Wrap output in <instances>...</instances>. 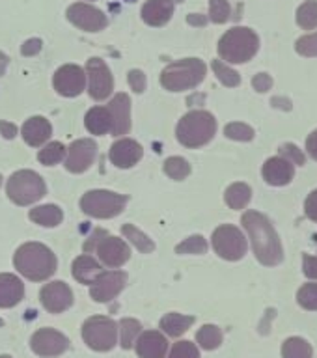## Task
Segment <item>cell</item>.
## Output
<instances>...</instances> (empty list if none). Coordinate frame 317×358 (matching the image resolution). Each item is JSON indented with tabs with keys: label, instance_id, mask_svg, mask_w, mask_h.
Segmentation results:
<instances>
[{
	"label": "cell",
	"instance_id": "cell-1",
	"mask_svg": "<svg viewBox=\"0 0 317 358\" xmlns=\"http://www.w3.org/2000/svg\"><path fill=\"white\" fill-rule=\"evenodd\" d=\"M241 224L251 237L258 262L267 267H274L284 259V250H282L279 234L274 231L273 224L269 222L265 215L258 211H246L241 218Z\"/></svg>",
	"mask_w": 317,
	"mask_h": 358
},
{
	"label": "cell",
	"instance_id": "cell-2",
	"mask_svg": "<svg viewBox=\"0 0 317 358\" xmlns=\"http://www.w3.org/2000/svg\"><path fill=\"white\" fill-rule=\"evenodd\" d=\"M13 265L24 278L43 282L56 273V256L41 243H24L17 248Z\"/></svg>",
	"mask_w": 317,
	"mask_h": 358
},
{
	"label": "cell",
	"instance_id": "cell-3",
	"mask_svg": "<svg viewBox=\"0 0 317 358\" xmlns=\"http://www.w3.org/2000/svg\"><path fill=\"white\" fill-rule=\"evenodd\" d=\"M217 133V120L206 110H192L179 120L176 127L178 142L185 148H202Z\"/></svg>",
	"mask_w": 317,
	"mask_h": 358
},
{
	"label": "cell",
	"instance_id": "cell-4",
	"mask_svg": "<svg viewBox=\"0 0 317 358\" xmlns=\"http://www.w3.org/2000/svg\"><path fill=\"white\" fill-rule=\"evenodd\" d=\"M258 49H260V38L254 30L246 27L232 28L218 41V55L230 64H245L252 60Z\"/></svg>",
	"mask_w": 317,
	"mask_h": 358
},
{
	"label": "cell",
	"instance_id": "cell-5",
	"mask_svg": "<svg viewBox=\"0 0 317 358\" xmlns=\"http://www.w3.org/2000/svg\"><path fill=\"white\" fill-rule=\"evenodd\" d=\"M207 67L200 58H185L168 64L161 73L162 88L168 92H185L196 88L206 78Z\"/></svg>",
	"mask_w": 317,
	"mask_h": 358
},
{
	"label": "cell",
	"instance_id": "cell-6",
	"mask_svg": "<svg viewBox=\"0 0 317 358\" xmlns=\"http://www.w3.org/2000/svg\"><path fill=\"white\" fill-rule=\"evenodd\" d=\"M6 192L17 206H30L43 198L47 187L39 173L32 172V170H19L8 179Z\"/></svg>",
	"mask_w": 317,
	"mask_h": 358
},
{
	"label": "cell",
	"instance_id": "cell-7",
	"mask_svg": "<svg viewBox=\"0 0 317 358\" xmlns=\"http://www.w3.org/2000/svg\"><path fill=\"white\" fill-rule=\"evenodd\" d=\"M84 250L95 252L99 256L101 263L111 268L122 267L123 263H127L129 257H131L129 246L122 239L112 237V235H108L103 229H95L94 235L86 241Z\"/></svg>",
	"mask_w": 317,
	"mask_h": 358
},
{
	"label": "cell",
	"instance_id": "cell-8",
	"mask_svg": "<svg viewBox=\"0 0 317 358\" xmlns=\"http://www.w3.org/2000/svg\"><path fill=\"white\" fill-rule=\"evenodd\" d=\"M127 206V196L111 190H90L80 198V209L88 217L114 218Z\"/></svg>",
	"mask_w": 317,
	"mask_h": 358
},
{
	"label": "cell",
	"instance_id": "cell-9",
	"mask_svg": "<svg viewBox=\"0 0 317 358\" xmlns=\"http://www.w3.org/2000/svg\"><path fill=\"white\" fill-rule=\"evenodd\" d=\"M83 338L86 345L94 351L105 352L114 349L118 343V324L114 319L94 315L83 324Z\"/></svg>",
	"mask_w": 317,
	"mask_h": 358
},
{
	"label": "cell",
	"instance_id": "cell-10",
	"mask_svg": "<svg viewBox=\"0 0 317 358\" xmlns=\"http://www.w3.org/2000/svg\"><path fill=\"white\" fill-rule=\"evenodd\" d=\"M211 243L218 256L223 259H228V262H237L246 254L245 235L241 234L239 228H235L232 224L218 226L213 231Z\"/></svg>",
	"mask_w": 317,
	"mask_h": 358
},
{
	"label": "cell",
	"instance_id": "cell-11",
	"mask_svg": "<svg viewBox=\"0 0 317 358\" xmlns=\"http://www.w3.org/2000/svg\"><path fill=\"white\" fill-rule=\"evenodd\" d=\"M86 77H88V94L92 99L105 101L114 90V78L105 62L101 58H90L86 62Z\"/></svg>",
	"mask_w": 317,
	"mask_h": 358
},
{
	"label": "cell",
	"instance_id": "cell-12",
	"mask_svg": "<svg viewBox=\"0 0 317 358\" xmlns=\"http://www.w3.org/2000/svg\"><path fill=\"white\" fill-rule=\"evenodd\" d=\"M67 19L71 24L84 30V32H99L106 27V15L101 10H97L95 6L84 4V2H77L67 8Z\"/></svg>",
	"mask_w": 317,
	"mask_h": 358
},
{
	"label": "cell",
	"instance_id": "cell-13",
	"mask_svg": "<svg viewBox=\"0 0 317 358\" xmlns=\"http://www.w3.org/2000/svg\"><path fill=\"white\" fill-rule=\"evenodd\" d=\"M55 90L64 97H77L86 88V73L75 64H66L55 73Z\"/></svg>",
	"mask_w": 317,
	"mask_h": 358
},
{
	"label": "cell",
	"instance_id": "cell-14",
	"mask_svg": "<svg viewBox=\"0 0 317 358\" xmlns=\"http://www.w3.org/2000/svg\"><path fill=\"white\" fill-rule=\"evenodd\" d=\"M30 347L32 351L39 357L50 358V357H60L62 352L67 351L69 347V340L66 336L58 332L55 329H39L30 340Z\"/></svg>",
	"mask_w": 317,
	"mask_h": 358
},
{
	"label": "cell",
	"instance_id": "cell-15",
	"mask_svg": "<svg viewBox=\"0 0 317 358\" xmlns=\"http://www.w3.org/2000/svg\"><path fill=\"white\" fill-rule=\"evenodd\" d=\"M127 282V274L122 271H103L97 278L92 282L90 287V296L95 302H108L118 293L123 289V285Z\"/></svg>",
	"mask_w": 317,
	"mask_h": 358
},
{
	"label": "cell",
	"instance_id": "cell-16",
	"mask_svg": "<svg viewBox=\"0 0 317 358\" xmlns=\"http://www.w3.org/2000/svg\"><path fill=\"white\" fill-rule=\"evenodd\" d=\"M95 157H97V144H95L94 140H75V142L67 148L66 168L71 173H83L94 164Z\"/></svg>",
	"mask_w": 317,
	"mask_h": 358
},
{
	"label": "cell",
	"instance_id": "cell-17",
	"mask_svg": "<svg viewBox=\"0 0 317 358\" xmlns=\"http://www.w3.org/2000/svg\"><path fill=\"white\" fill-rule=\"evenodd\" d=\"M39 299L47 312L62 313L73 306V291L66 282H50L39 291Z\"/></svg>",
	"mask_w": 317,
	"mask_h": 358
},
{
	"label": "cell",
	"instance_id": "cell-18",
	"mask_svg": "<svg viewBox=\"0 0 317 358\" xmlns=\"http://www.w3.org/2000/svg\"><path fill=\"white\" fill-rule=\"evenodd\" d=\"M144 150L136 140L131 138H120L111 145L108 157L114 166L118 168H131L142 159Z\"/></svg>",
	"mask_w": 317,
	"mask_h": 358
},
{
	"label": "cell",
	"instance_id": "cell-19",
	"mask_svg": "<svg viewBox=\"0 0 317 358\" xmlns=\"http://www.w3.org/2000/svg\"><path fill=\"white\" fill-rule=\"evenodd\" d=\"M112 117L111 133L114 136L127 134L131 129V99L127 94H116L112 101L106 105Z\"/></svg>",
	"mask_w": 317,
	"mask_h": 358
},
{
	"label": "cell",
	"instance_id": "cell-20",
	"mask_svg": "<svg viewBox=\"0 0 317 358\" xmlns=\"http://www.w3.org/2000/svg\"><path fill=\"white\" fill-rule=\"evenodd\" d=\"M263 179L267 181L269 185H273V187H284L293 179L295 176V168L291 164L288 159L284 157H271L267 159V162L263 164L262 168Z\"/></svg>",
	"mask_w": 317,
	"mask_h": 358
},
{
	"label": "cell",
	"instance_id": "cell-21",
	"mask_svg": "<svg viewBox=\"0 0 317 358\" xmlns=\"http://www.w3.org/2000/svg\"><path fill=\"white\" fill-rule=\"evenodd\" d=\"M167 336L159 330H146L136 340V355L140 358H164L167 357Z\"/></svg>",
	"mask_w": 317,
	"mask_h": 358
},
{
	"label": "cell",
	"instance_id": "cell-22",
	"mask_svg": "<svg viewBox=\"0 0 317 358\" xmlns=\"http://www.w3.org/2000/svg\"><path fill=\"white\" fill-rule=\"evenodd\" d=\"M142 19L150 27H164L174 15V0H146L142 6Z\"/></svg>",
	"mask_w": 317,
	"mask_h": 358
},
{
	"label": "cell",
	"instance_id": "cell-23",
	"mask_svg": "<svg viewBox=\"0 0 317 358\" xmlns=\"http://www.w3.org/2000/svg\"><path fill=\"white\" fill-rule=\"evenodd\" d=\"M21 134L24 142L32 148H39L43 145L52 134V127H50L49 120H45L43 116H34L24 122L21 129Z\"/></svg>",
	"mask_w": 317,
	"mask_h": 358
},
{
	"label": "cell",
	"instance_id": "cell-24",
	"mask_svg": "<svg viewBox=\"0 0 317 358\" xmlns=\"http://www.w3.org/2000/svg\"><path fill=\"white\" fill-rule=\"evenodd\" d=\"M24 285L15 274H0V308H13L22 301Z\"/></svg>",
	"mask_w": 317,
	"mask_h": 358
},
{
	"label": "cell",
	"instance_id": "cell-25",
	"mask_svg": "<svg viewBox=\"0 0 317 358\" xmlns=\"http://www.w3.org/2000/svg\"><path fill=\"white\" fill-rule=\"evenodd\" d=\"M101 273H103V268H101L99 263L95 262L90 254H83V256H78L77 259L73 262V278L77 280V282H80V284L92 285V282H94Z\"/></svg>",
	"mask_w": 317,
	"mask_h": 358
},
{
	"label": "cell",
	"instance_id": "cell-26",
	"mask_svg": "<svg viewBox=\"0 0 317 358\" xmlns=\"http://www.w3.org/2000/svg\"><path fill=\"white\" fill-rule=\"evenodd\" d=\"M84 125L92 134H106L112 129L111 112L106 106H94L84 117Z\"/></svg>",
	"mask_w": 317,
	"mask_h": 358
},
{
	"label": "cell",
	"instance_id": "cell-27",
	"mask_svg": "<svg viewBox=\"0 0 317 358\" xmlns=\"http://www.w3.org/2000/svg\"><path fill=\"white\" fill-rule=\"evenodd\" d=\"M28 217L30 220L39 226H45V228H55L58 224L62 222V218H64V213L58 206L55 203H49V206H39L34 207L32 211L28 213Z\"/></svg>",
	"mask_w": 317,
	"mask_h": 358
},
{
	"label": "cell",
	"instance_id": "cell-28",
	"mask_svg": "<svg viewBox=\"0 0 317 358\" xmlns=\"http://www.w3.org/2000/svg\"><path fill=\"white\" fill-rule=\"evenodd\" d=\"M195 317L192 315H183V313H167L161 319V330L167 336L178 338V336L185 334L187 330L192 327Z\"/></svg>",
	"mask_w": 317,
	"mask_h": 358
},
{
	"label": "cell",
	"instance_id": "cell-29",
	"mask_svg": "<svg viewBox=\"0 0 317 358\" xmlns=\"http://www.w3.org/2000/svg\"><path fill=\"white\" fill-rule=\"evenodd\" d=\"M252 190L246 183H234L230 185L224 192V200L232 209H245L246 203L251 201Z\"/></svg>",
	"mask_w": 317,
	"mask_h": 358
},
{
	"label": "cell",
	"instance_id": "cell-30",
	"mask_svg": "<svg viewBox=\"0 0 317 358\" xmlns=\"http://www.w3.org/2000/svg\"><path fill=\"white\" fill-rule=\"evenodd\" d=\"M196 341H198V345L202 349H206V351H213V349H217L220 343H223V332L215 324H204L198 332H196Z\"/></svg>",
	"mask_w": 317,
	"mask_h": 358
},
{
	"label": "cell",
	"instance_id": "cell-31",
	"mask_svg": "<svg viewBox=\"0 0 317 358\" xmlns=\"http://www.w3.org/2000/svg\"><path fill=\"white\" fill-rule=\"evenodd\" d=\"M122 234L125 235V239L131 241L142 254H150V252L155 250V243H153L144 231H140L136 226H133V224H125L122 228Z\"/></svg>",
	"mask_w": 317,
	"mask_h": 358
},
{
	"label": "cell",
	"instance_id": "cell-32",
	"mask_svg": "<svg viewBox=\"0 0 317 358\" xmlns=\"http://www.w3.org/2000/svg\"><path fill=\"white\" fill-rule=\"evenodd\" d=\"M282 358H312V345L302 338H290L282 345Z\"/></svg>",
	"mask_w": 317,
	"mask_h": 358
},
{
	"label": "cell",
	"instance_id": "cell-33",
	"mask_svg": "<svg viewBox=\"0 0 317 358\" xmlns=\"http://www.w3.org/2000/svg\"><path fill=\"white\" fill-rule=\"evenodd\" d=\"M142 324L136 319H122V323L118 324V332H120V345L123 349H131L136 341V336L140 334Z\"/></svg>",
	"mask_w": 317,
	"mask_h": 358
},
{
	"label": "cell",
	"instance_id": "cell-34",
	"mask_svg": "<svg viewBox=\"0 0 317 358\" xmlns=\"http://www.w3.org/2000/svg\"><path fill=\"white\" fill-rule=\"evenodd\" d=\"M297 22L304 30L317 28V0H307L297 10Z\"/></svg>",
	"mask_w": 317,
	"mask_h": 358
},
{
	"label": "cell",
	"instance_id": "cell-35",
	"mask_svg": "<svg viewBox=\"0 0 317 358\" xmlns=\"http://www.w3.org/2000/svg\"><path fill=\"white\" fill-rule=\"evenodd\" d=\"M66 150L67 148L62 142H50V144L45 145L43 150H39L38 159L45 166H55V164H58L64 159Z\"/></svg>",
	"mask_w": 317,
	"mask_h": 358
},
{
	"label": "cell",
	"instance_id": "cell-36",
	"mask_svg": "<svg viewBox=\"0 0 317 358\" xmlns=\"http://www.w3.org/2000/svg\"><path fill=\"white\" fill-rule=\"evenodd\" d=\"M213 71L217 75V78L224 86H228V88H235V86H239L241 84V75L235 69H232L230 66H226L223 60H213L211 64Z\"/></svg>",
	"mask_w": 317,
	"mask_h": 358
},
{
	"label": "cell",
	"instance_id": "cell-37",
	"mask_svg": "<svg viewBox=\"0 0 317 358\" xmlns=\"http://www.w3.org/2000/svg\"><path fill=\"white\" fill-rule=\"evenodd\" d=\"M164 173L168 178L181 181V179L189 178L190 173V164L185 161L183 157H170L164 161Z\"/></svg>",
	"mask_w": 317,
	"mask_h": 358
},
{
	"label": "cell",
	"instance_id": "cell-38",
	"mask_svg": "<svg viewBox=\"0 0 317 358\" xmlns=\"http://www.w3.org/2000/svg\"><path fill=\"white\" fill-rule=\"evenodd\" d=\"M224 134L232 140L248 142V140L254 138V129H252L251 125H246V123L234 122V123H228V125L224 127Z\"/></svg>",
	"mask_w": 317,
	"mask_h": 358
},
{
	"label": "cell",
	"instance_id": "cell-39",
	"mask_svg": "<svg viewBox=\"0 0 317 358\" xmlns=\"http://www.w3.org/2000/svg\"><path fill=\"white\" fill-rule=\"evenodd\" d=\"M178 254H206L207 252V241L202 235H192L189 239H185L183 243H179L176 246Z\"/></svg>",
	"mask_w": 317,
	"mask_h": 358
},
{
	"label": "cell",
	"instance_id": "cell-40",
	"mask_svg": "<svg viewBox=\"0 0 317 358\" xmlns=\"http://www.w3.org/2000/svg\"><path fill=\"white\" fill-rule=\"evenodd\" d=\"M232 15V8H230L228 0H209V19L217 24L226 22Z\"/></svg>",
	"mask_w": 317,
	"mask_h": 358
},
{
	"label": "cell",
	"instance_id": "cell-41",
	"mask_svg": "<svg viewBox=\"0 0 317 358\" xmlns=\"http://www.w3.org/2000/svg\"><path fill=\"white\" fill-rule=\"evenodd\" d=\"M297 302L304 310H317V284H304L297 293Z\"/></svg>",
	"mask_w": 317,
	"mask_h": 358
},
{
	"label": "cell",
	"instance_id": "cell-42",
	"mask_svg": "<svg viewBox=\"0 0 317 358\" xmlns=\"http://www.w3.org/2000/svg\"><path fill=\"white\" fill-rule=\"evenodd\" d=\"M168 358H200V351L198 347L189 340L178 341L176 345L172 347V351L168 355Z\"/></svg>",
	"mask_w": 317,
	"mask_h": 358
},
{
	"label": "cell",
	"instance_id": "cell-43",
	"mask_svg": "<svg viewBox=\"0 0 317 358\" xmlns=\"http://www.w3.org/2000/svg\"><path fill=\"white\" fill-rule=\"evenodd\" d=\"M295 49L299 55L302 56H317V32L316 34H307L301 39H297Z\"/></svg>",
	"mask_w": 317,
	"mask_h": 358
},
{
	"label": "cell",
	"instance_id": "cell-44",
	"mask_svg": "<svg viewBox=\"0 0 317 358\" xmlns=\"http://www.w3.org/2000/svg\"><path fill=\"white\" fill-rule=\"evenodd\" d=\"M280 157H284L291 164H304V153L297 145L284 144L280 148Z\"/></svg>",
	"mask_w": 317,
	"mask_h": 358
},
{
	"label": "cell",
	"instance_id": "cell-45",
	"mask_svg": "<svg viewBox=\"0 0 317 358\" xmlns=\"http://www.w3.org/2000/svg\"><path fill=\"white\" fill-rule=\"evenodd\" d=\"M127 80H129V86L133 88V92L136 94H142L146 90V75L140 69H131L127 75Z\"/></svg>",
	"mask_w": 317,
	"mask_h": 358
},
{
	"label": "cell",
	"instance_id": "cell-46",
	"mask_svg": "<svg viewBox=\"0 0 317 358\" xmlns=\"http://www.w3.org/2000/svg\"><path fill=\"white\" fill-rule=\"evenodd\" d=\"M252 86H254V90L260 92V94H265V92H269V90L273 88V78H271V75H267V73H260V75H256V77L252 78Z\"/></svg>",
	"mask_w": 317,
	"mask_h": 358
},
{
	"label": "cell",
	"instance_id": "cell-47",
	"mask_svg": "<svg viewBox=\"0 0 317 358\" xmlns=\"http://www.w3.org/2000/svg\"><path fill=\"white\" fill-rule=\"evenodd\" d=\"M41 47H43V41H41L39 38H32L22 43L21 52H22V56H36L39 50H41Z\"/></svg>",
	"mask_w": 317,
	"mask_h": 358
},
{
	"label": "cell",
	"instance_id": "cell-48",
	"mask_svg": "<svg viewBox=\"0 0 317 358\" xmlns=\"http://www.w3.org/2000/svg\"><path fill=\"white\" fill-rule=\"evenodd\" d=\"M302 271H304L308 278L317 280V257L308 256V254L302 257Z\"/></svg>",
	"mask_w": 317,
	"mask_h": 358
},
{
	"label": "cell",
	"instance_id": "cell-49",
	"mask_svg": "<svg viewBox=\"0 0 317 358\" xmlns=\"http://www.w3.org/2000/svg\"><path fill=\"white\" fill-rule=\"evenodd\" d=\"M304 213L308 218H312L314 222H317V190H314L312 194H308L307 201H304Z\"/></svg>",
	"mask_w": 317,
	"mask_h": 358
},
{
	"label": "cell",
	"instance_id": "cell-50",
	"mask_svg": "<svg viewBox=\"0 0 317 358\" xmlns=\"http://www.w3.org/2000/svg\"><path fill=\"white\" fill-rule=\"evenodd\" d=\"M0 134L4 136V138L11 140L17 136V127L13 123L10 122H4V120H0Z\"/></svg>",
	"mask_w": 317,
	"mask_h": 358
},
{
	"label": "cell",
	"instance_id": "cell-51",
	"mask_svg": "<svg viewBox=\"0 0 317 358\" xmlns=\"http://www.w3.org/2000/svg\"><path fill=\"white\" fill-rule=\"evenodd\" d=\"M307 150H308V155H310V157H312V159H316V161H317V129H316V131H314L312 134H308Z\"/></svg>",
	"mask_w": 317,
	"mask_h": 358
},
{
	"label": "cell",
	"instance_id": "cell-52",
	"mask_svg": "<svg viewBox=\"0 0 317 358\" xmlns=\"http://www.w3.org/2000/svg\"><path fill=\"white\" fill-rule=\"evenodd\" d=\"M187 22H189V24H192V27H206L207 17L200 15V13H190V15L187 17Z\"/></svg>",
	"mask_w": 317,
	"mask_h": 358
},
{
	"label": "cell",
	"instance_id": "cell-53",
	"mask_svg": "<svg viewBox=\"0 0 317 358\" xmlns=\"http://www.w3.org/2000/svg\"><path fill=\"white\" fill-rule=\"evenodd\" d=\"M8 62H10V58H8L4 52H0V77L4 75L6 67H8Z\"/></svg>",
	"mask_w": 317,
	"mask_h": 358
},
{
	"label": "cell",
	"instance_id": "cell-54",
	"mask_svg": "<svg viewBox=\"0 0 317 358\" xmlns=\"http://www.w3.org/2000/svg\"><path fill=\"white\" fill-rule=\"evenodd\" d=\"M0 358H11L10 355H0Z\"/></svg>",
	"mask_w": 317,
	"mask_h": 358
},
{
	"label": "cell",
	"instance_id": "cell-55",
	"mask_svg": "<svg viewBox=\"0 0 317 358\" xmlns=\"http://www.w3.org/2000/svg\"><path fill=\"white\" fill-rule=\"evenodd\" d=\"M0 327H4V321H2V319H0Z\"/></svg>",
	"mask_w": 317,
	"mask_h": 358
},
{
	"label": "cell",
	"instance_id": "cell-56",
	"mask_svg": "<svg viewBox=\"0 0 317 358\" xmlns=\"http://www.w3.org/2000/svg\"><path fill=\"white\" fill-rule=\"evenodd\" d=\"M178 2H183V0H178Z\"/></svg>",
	"mask_w": 317,
	"mask_h": 358
},
{
	"label": "cell",
	"instance_id": "cell-57",
	"mask_svg": "<svg viewBox=\"0 0 317 358\" xmlns=\"http://www.w3.org/2000/svg\"><path fill=\"white\" fill-rule=\"evenodd\" d=\"M0 181H2V178H0Z\"/></svg>",
	"mask_w": 317,
	"mask_h": 358
}]
</instances>
